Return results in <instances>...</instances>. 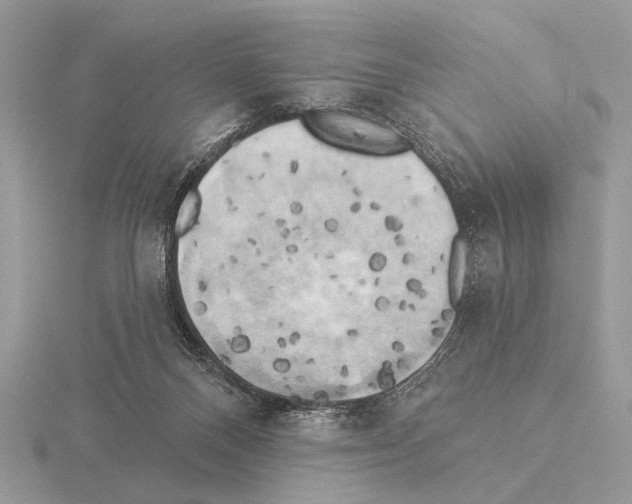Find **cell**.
<instances>
[{"label":"cell","instance_id":"6da1fadb","mask_svg":"<svg viewBox=\"0 0 632 504\" xmlns=\"http://www.w3.org/2000/svg\"><path fill=\"white\" fill-rule=\"evenodd\" d=\"M331 223L258 235L207 227L196 236L194 317L224 364L265 380L320 382L369 368L402 346L426 240L395 212L359 231Z\"/></svg>","mask_w":632,"mask_h":504},{"label":"cell","instance_id":"7a4b0ae2","mask_svg":"<svg viewBox=\"0 0 632 504\" xmlns=\"http://www.w3.org/2000/svg\"><path fill=\"white\" fill-rule=\"evenodd\" d=\"M309 130L336 147L356 152L387 155L400 148L399 136L385 125L338 109H318L305 114Z\"/></svg>","mask_w":632,"mask_h":504}]
</instances>
